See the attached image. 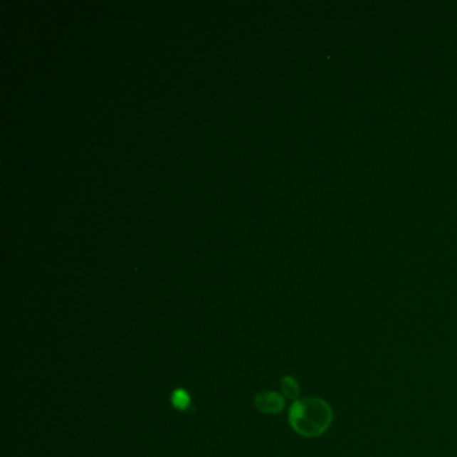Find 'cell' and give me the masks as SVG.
I'll list each match as a JSON object with an SVG mask.
<instances>
[{
    "mask_svg": "<svg viewBox=\"0 0 457 457\" xmlns=\"http://www.w3.org/2000/svg\"><path fill=\"white\" fill-rule=\"evenodd\" d=\"M285 399L276 392H262L255 396V406L267 414H278L285 409Z\"/></svg>",
    "mask_w": 457,
    "mask_h": 457,
    "instance_id": "cell-2",
    "label": "cell"
},
{
    "mask_svg": "<svg viewBox=\"0 0 457 457\" xmlns=\"http://www.w3.org/2000/svg\"><path fill=\"white\" fill-rule=\"evenodd\" d=\"M332 406L318 397L294 401L288 413L291 428L303 437H320L332 424Z\"/></svg>",
    "mask_w": 457,
    "mask_h": 457,
    "instance_id": "cell-1",
    "label": "cell"
},
{
    "mask_svg": "<svg viewBox=\"0 0 457 457\" xmlns=\"http://www.w3.org/2000/svg\"><path fill=\"white\" fill-rule=\"evenodd\" d=\"M282 392L286 396L287 399L290 400L297 401L299 400V394H300V388L298 385L297 379L291 376H285L282 378Z\"/></svg>",
    "mask_w": 457,
    "mask_h": 457,
    "instance_id": "cell-3",
    "label": "cell"
},
{
    "mask_svg": "<svg viewBox=\"0 0 457 457\" xmlns=\"http://www.w3.org/2000/svg\"><path fill=\"white\" fill-rule=\"evenodd\" d=\"M172 405L179 411H187L191 406V397L184 389H176L171 396Z\"/></svg>",
    "mask_w": 457,
    "mask_h": 457,
    "instance_id": "cell-4",
    "label": "cell"
}]
</instances>
